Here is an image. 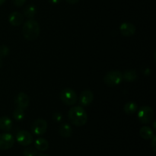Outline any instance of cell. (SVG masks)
<instances>
[{
  "mask_svg": "<svg viewBox=\"0 0 156 156\" xmlns=\"http://www.w3.org/2000/svg\"><path fill=\"white\" fill-rule=\"evenodd\" d=\"M13 4L17 7H21L24 3L26 2V0H12Z\"/></svg>",
  "mask_w": 156,
  "mask_h": 156,
  "instance_id": "obj_24",
  "label": "cell"
},
{
  "mask_svg": "<svg viewBox=\"0 0 156 156\" xmlns=\"http://www.w3.org/2000/svg\"><path fill=\"white\" fill-rule=\"evenodd\" d=\"M37 154V152L33 147L27 148L23 152V155L24 156H36Z\"/></svg>",
  "mask_w": 156,
  "mask_h": 156,
  "instance_id": "obj_21",
  "label": "cell"
},
{
  "mask_svg": "<svg viewBox=\"0 0 156 156\" xmlns=\"http://www.w3.org/2000/svg\"><path fill=\"white\" fill-rule=\"evenodd\" d=\"M15 105L17 108H19L22 110H26L29 105V97L26 93L21 92L17 95L15 98Z\"/></svg>",
  "mask_w": 156,
  "mask_h": 156,
  "instance_id": "obj_9",
  "label": "cell"
},
{
  "mask_svg": "<svg viewBox=\"0 0 156 156\" xmlns=\"http://www.w3.org/2000/svg\"><path fill=\"white\" fill-rule=\"evenodd\" d=\"M154 111L152 108L149 106H143L140 108L138 111V117L139 120L142 123H149L152 122L154 118Z\"/></svg>",
  "mask_w": 156,
  "mask_h": 156,
  "instance_id": "obj_5",
  "label": "cell"
},
{
  "mask_svg": "<svg viewBox=\"0 0 156 156\" xmlns=\"http://www.w3.org/2000/svg\"><path fill=\"white\" fill-rule=\"evenodd\" d=\"M6 0H0V5H2V4H4Z\"/></svg>",
  "mask_w": 156,
  "mask_h": 156,
  "instance_id": "obj_28",
  "label": "cell"
},
{
  "mask_svg": "<svg viewBox=\"0 0 156 156\" xmlns=\"http://www.w3.org/2000/svg\"><path fill=\"white\" fill-rule=\"evenodd\" d=\"M151 140H152V149H153L154 152H155V151H156V149H155V148H156V146H155V145H156L155 144L156 137H155V136H154L152 137Z\"/></svg>",
  "mask_w": 156,
  "mask_h": 156,
  "instance_id": "obj_25",
  "label": "cell"
},
{
  "mask_svg": "<svg viewBox=\"0 0 156 156\" xmlns=\"http://www.w3.org/2000/svg\"><path fill=\"white\" fill-rule=\"evenodd\" d=\"M9 53V48L5 45L0 46V58L5 57Z\"/></svg>",
  "mask_w": 156,
  "mask_h": 156,
  "instance_id": "obj_22",
  "label": "cell"
},
{
  "mask_svg": "<svg viewBox=\"0 0 156 156\" xmlns=\"http://www.w3.org/2000/svg\"><path fill=\"white\" fill-rule=\"evenodd\" d=\"M69 120L76 126H82L88 121V115L83 108L80 106L70 108L68 113Z\"/></svg>",
  "mask_w": 156,
  "mask_h": 156,
  "instance_id": "obj_1",
  "label": "cell"
},
{
  "mask_svg": "<svg viewBox=\"0 0 156 156\" xmlns=\"http://www.w3.org/2000/svg\"><path fill=\"white\" fill-rule=\"evenodd\" d=\"M9 21L12 25L13 26H19L24 21L22 14L18 12H13L9 15Z\"/></svg>",
  "mask_w": 156,
  "mask_h": 156,
  "instance_id": "obj_12",
  "label": "cell"
},
{
  "mask_svg": "<svg viewBox=\"0 0 156 156\" xmlns=\"http://www.w3.org/2000/svg\"><path fill=\"white\" fill-rule=\"evenodd\" d=\"M39 156H50V155H47V154H41Z\"/></svg>",
  "mask_w": 156,
  "mask_h": 156,
  "instance_id": "obj_30",
  "label": "cell"
},
{
  "mask_svg": "<svg viewBox=\"0 0 156 156\" xmlns=\"http://www.w3.org/2000/svg\"><path fill=\"white\" fill-rule=\"evenodd\" d=\"M2 59L0 58V68L2 67Z\"/></svg>",
  "mask_w": 156,
  "mask_h": 156,
  "instance_id": "obj_29",
  "label": "cell"
},
{
  "mask_svg": "<svg viewBox=\"0 0 156 156\" xmlns=\"http://www.w3.org/2000/svg\"><path fill=\"white\" fill-rule=\"evenodd\" d=\"M16 140L21 146H27L33 143L34 137L28 131L21 130L17 133Z\"/></svg>",
  "mask_w": 156,
  "mask_h": 156,
  "instance_id": "obj_7",
  "label": "cell"
},
{
  "mask_svg": "<svg viewBox=\"0 0 156 156\" xmlns=\"http://www.w3.org/2000/svg\"><path fill=\"white\" fill-rule=\"evenodd\" d=\"M73 129L70 125L67 123H63L60 126L59 129V133L63 138H69L72 135Z\"/></svg>",
  "mask_w": 156,
  "mask_h": 156,
  "instance_id": "obj_15",
  "label": "cell"
},
{
  "mask_svg": "<svg viewBox=\"0 0 156 156\" xmlns=\"http://www.w3.org/2000/svg\"><path fill=\"white\" fill-rule=\"evenodd\" d=\"M123 81V74L120 71L114 70L107 73L104 77V82L108 86H115L121 83Z\"/></svg>",
  "mask_w": 156,
  "mask_h": 156,
  "instance_id": "obj_3",
  "label": "cell"
},
{
  "mask_svg": "<svg viewBox=\"0 0 156 156\" xmlns=\"http://www.w3.org/2000/svg\"><path fill=\"white\" fill-rule=\"evenodd\" d=\"M49 2L51 3L53 5H56L58 3H59L61 2V0H48Z\"/></svg>",
  "mask_w": 156,
  "mask_h": 156,
  "instance_id": "obj_27",
  "label": "cell"
},
{
  "mask_svg": "<svg viewBox=\"0 0 156 156\" xmlns=\"http://www.w3.org/2000/svg\"><path fill=\"white\" fill-rule=\"evenodd\" d=\"M24 16L27 17V18L32 19L36 14V7L34 5H29L24 9Z\"/></svg>",
  "mask_w": 156,
  "mask_h": 156,
  "instance_id": "obj_19",
  "label": "cell"
},
{
  "mask_svg": "<svg viewBox=\"0 0 156 156\" xmlns=\"http://www.w3.org/2000/svg\"><path fill=\"white\" fill-rule=\"evenodd\" d=\"M140 135L144 140H151L155 136L153 130L149 126H143L140 130Z\"/></svg>",
  "mask_w": 156,
  "mask_h": 156,
  "instance_id": "obj_16",
  "label": "cell"
},
{
  "mask_svg": "<svg viewBox=\"0 0 156 156\" xmlns=\"http://www.w3.org/2000/svg\"><path fill=\"white\" fill-rule=\"evenodd\" d=\"M47 123L44 119H37L31 125V131L34 135L41 136L47 132Z\"/></svg>",
  "mask_w": 156,
  "mask_h": 156,
  "instance_id": "obj_6",
  "label": "cell"
},
{
  "mask_svg": "<svg viewBox=\"0 0 156 156\" xmlns=\"http://www.w3.org/2000/svg\"><path fill=\"white\" fill-rule=\"evenodd\" d=\"M15 144V138L10 133L0 134V150H8Z\"/></svg>",
  "mask_w": 156,
  "mask_h": 156,
  "instance_id": "obj_8",
  "label": "cell"
},
{
  "mask_svg": "<svg viewBox=\"0 0 156 156\" xmlns=\"http://www.w3.org/2000/svg\"><path fill=\"white\" fill-rule=\"evenodd\" d=\"M12 127V121L8 117H2L0 118V129L5 132H9Z\"/></svg>",
  "mask_w": 156,
  "mask_h": 156,
  "instance_id": "obj_14",
  "label": "cell"
},
{
  "mask_svg": "<svg viewBox=\"0 0 156 156\" xmlns=\"http://www.w3.org/2000/svg\"><path fill=\"white\" fill-rule=\"evenodd\" d=\"M67 3L69 4H71V5H74L76 3H77L78 2H79V0H65Z\"/></svg>",
  "mask_w": 156,
  "mask_h": 156,
  "instance_id": "obj_26",
  "label": "cell"
},
{
  "mask_svg": "<svg viewBox=\"0 0 156 156\" xmlns=\"http://www.w3.org/2000/svg\"><path fill=\"white\" fill-rule=\"evenodd\" d=\"M41 32V27L37 21L29 19L24 24L22 27L23 36L27 41H34L38 37Z\"/></svg>",
  "mask_w": 156,
  "mask_h": 156,
  "instance_id": "obj_2",
  "label": "cell"
},
{
  "mask_svg": "<svg viewBox=\"0 0 156 156\" xmlns=\"http://www.w3.org/2000/svg\"><path fill=\"white\" fill-rule=\"evenodd\" d=\"M137 77H138L137 73L134 69L126 70L123 74V80H125L129 82L135 81L137 79Z\"/></svg>",
  "mask_w": 156,
  "mask_h": 156,
  "instance_id": "obj_18",
  "label": "cell"
},
{
  "mask_svg": "<svg viewBox=\"0 0 156 156\" xmlns=\"http://www.w3.org/2000/svg\"><path fill=\"white\" fill-rule=\"evenodd\" d=\"M13 117L17 121H21L24 117V111L19 108H17L13 112Z\"/></svg>",
  "mask_w": 156,
  "mask_h": 156,
  "instance_id": "obj_20",
  "label": "cell"
},
{
  "mask_svg": "<svg viewBox=\"0 0 156 156\" xmlns=\"http://www.w3.org/2000/svg\"><path fill=\"white\" fill-rule=\"evenodd\" d=\"M0 156H1V155H0Z\"/></svg>",
  "mask_w": 156,
  "mask_h": 156,
  "instance_id": "obj_31",
  "label": "cell"
},
{
  "mask_svg": "<svg viewBox=\"0 0 156 156\" xmlns=\"http://www.w3.org/2000/svg\"><path fill=\"white\" fill-rule=\"evenodd\" d=\"M34 146L37 150L41 151V152H44L48 149L49 143L44 138H38L35 140Z\"/></svg>",
  "mask_w": 156,
  "mask_h": 156,
  "instance_id": "obj_13",
  "label": "cell"
},
{
  "mask_svg": "<svg viewBox=\"0 0 156 156\" xmlns=\"http://www.w3.org/2000/svg\"><path fill=\"white\" fill-rule=\"evenodd\" d=\"M94 100V94L90 90H85L79 96V103L82 106H88Z\"/></svg>",
  "mask_w": 156,
  "mask_h": 156,
  "instance_id": "obj_10",
  "label": "cell"
},
{
  "mask_svg": "<svg viewBox=\"0 0 156 156\" xmlns=\"http://www.w3.org/2000/svg\"><path fill=\"white\" fill-rule=\"evenodd\" d=\"M120 33L126 37H130L135 34L136 27L129 22H123L120 26Z\"/></svg>",
  "mask_w": 156,
  "mask_h": 156,
  "instance_id": "obj_11",
  "label": "cell"
},
{
  "mask_svg": "<svg viewBox=\"0 0 156 156\" xmlns=\"http://www.w3.org/2000/svg\"><path fill=\"white\" fill-rule=\"evenodd\" d=\"M123 110H124V112L126 114H128V115H132V114H135L137 111V110H138V105L135 102L129 101L124 105Z\"/></svg>",
  "mask_w": 156,
  "mask_h": 156,
  "instance_id": "obj_17",
  "label": "cell"
},
{
  "mask_svg": "<svg viewBox=\"0 0 156 156\" xmlns=\"http://www.w3.org/2000/svg\"><path fill=\"white\" fill-rule=\"evenodd\" d=\"M53 119L55 120V122L56 123H59L61 122L62 120V115L60 112H56L53 114Z\"/></svg>",
  "mask_w": 156,
  "mask_h": 156,
  "instance_id": "obj_23",
  "label": "cell"
},
{
  "mask_svg": "<svg viewBox=\"0 0 156 156\" xmlns=\"http://www.w3.org/2000/svg\"><path fill=\"white\" fill-rule=\"evenodd\" d=\"M60 99L65 105L68 106L74 105L77 101V94L72 88H64L61 91Z\"/></svg>",
  "mask_w": 156,
  "mask_h": 156,
  "instance_id": "obj_4",
  "label": "cell"
}]
</instances>
